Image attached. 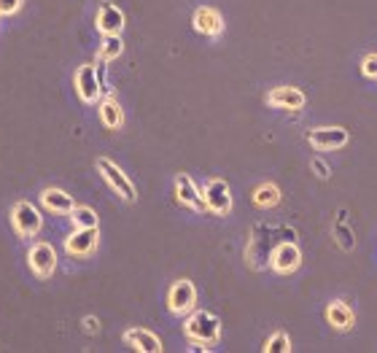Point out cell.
Segmentation results:
<instances>
[{
  "mask_svg": "<svg viewBox=\"0 0 377 353\" xmlns=\"http://www.w3.org/2000/svg\"><path fill=\"white\" fill-rule=\"evenodd\" d=\"M124 51V41L122 36H103V44H100V62H108L122 57Z\"/></svg>",
  "mask_w": 377,
  "mask_h": 353,
  "instance_id": "cell-20",
  "label": "cell"
},
{
  "mask_svg": "<svg viewBox=\"0 0 377 353\" xmlns=\"http://www.w3.org/2000/svg\"><path fill=\"white\" fill-rule=\"evenodd\" d=\"M326 321L331 324L334 329H340V332H351L353 324H356V316H353V310L348 307L345 302H329L326 307Z\"/></svg>",
  "mask_w": 377,
  "mask_h": 353,
  "instance_id": "cell-16",
  "label": "cell"
},
{
  "mask_svg": "<svg viewBox=\"0 0 377 353\" xmlns=\"http://www.w3.org/2000/svg\"><path fill=\"white\" fill-rule=\"evenodd\" d=\"M11 224L16 235H22V237H33L41 232L43 227V216L38 213V208L33 203H27V200H19L11 210Z\"/></svg>",
  "mask_w": 377,
  "mask_h": 353,
  "instance_id": "cell-3",
  "label": "cell"
},
{
  "mask_svg": "<svg viewBox=\"0 0 377 353\" xmlns=\"http://www.w3.org/2000/svg\"><path fill=\"white\" fill-rule=\"evenodd\" d=\"M22 3L25 0H0V16H11L22 9Z\"/></svg>",
  "mask_w": 377,
  "mask_h": 353,
  "instance_id": "cell-24",
  "label": "cell"
},
{
  "mask_svg": "<svg viewBox=\"0 0 377 353\" xmlns=\"http://www.w3.org/2000/svg\"><path fill=\"white\" fill-rule=\"evenodd\" d=\"M100 122H103V127H108V130H119L124 124V111L113 98H105L100 103Z\"/></svg>",
  "mask_w": 377,
  "mask_h": 353,
  "instance_id": "cell-18",
  "label": "cell"
},
{
  "mask_svg": "<svg viewBox=\"0 0 377 353\" xmlns=\"http://www.w3.org/2000/svg\"><path fill=\"white\" fill-rule=\"evenodd\" d=\"M27 265L33 270V275L38 278H49L54 267H57V254L49 243H36L27 254Z\"/></svg>",
  "mask_w": 377,
  "mask_h": 353,
  "instance_id": "cell-9",
  "label": "cell"
},
{
  "mask_svg": "<svg viewBox=\"0 0 377 353\" xmlns=\"http://www.w3.org/2000/svg\"><path fill=\"white\" fill-rule=\"evenodd\" d=\"M183 332L192 342H202V345H216L221 337V318L210 310H192Z\"/></svg>",
  "mask_w": 377,
  "mask_h": 353,
  "instance_id": "cell-1",
  "label": "cell"
},
{
  "mask_svg": "<svg viewBox=\"0 0 377 353\" xmlns=\"http://www.w3.org/2000/svg\"><path fill=\"white\" fill-rule=\"evenodd\" d=\"M361 73L369 78H377V54H366L361 60Z\"/></svg>",
  "mask_w": 377,
  "mask_h": 353,
  "instance_id": "cell-23",
  "label": "cell"
},
{
  "mask_svg": "<svg viewBox=\"0 0 377 353\" xmlns=\"http://www.w3.org/2000/svg\"><path fill=\"white\" fill-rule=\"evenodd\" d=\"M197 305V289L192 280H175L167 294V307L175 316H189Z\"/></svg>",
  "mask_w": 377,
  "mask_h": 353,
  "instance_id": "cell-5",
  "label": "cell"
},
{
  "mask_svg": "<svg viewBox=\"0 0 377 353\" xmlns=\"http://www.w3.org/2000/svg\"><path fill=\"white\" fill-rule=\"evenodd\" d=\"M41 203H43V208H49L51 213H71L76 208L73 197L68 192H62V189H46L41 195Z\"/></svg>",
  "mask_w": 377,
  "mask_h": 353,
  "instance_id": "cell-17",
  "label": "cell"
},
{
  "mask_svg": "<svg viewBox=\"0 0 377 353\" xmlns=\"http://www.w3.org/2000/svg\"><path fill=\"white\" fill-rule=\"evenodd\" d=\"M98 170L103 173V178L108 181V186L116 192V195L122 197V200H127V203H135V200H138V189H135V183L124 175V170L119 168V165H113L110 159L100 157L98 159Z\"/></svg>",
  "mask_w": 377,
  "mask_h": 353,
  "instance_id": "cell-2",
  "label": "cell"
},
{
  "mask_svg": "<svg viewBox=\"0 0 377 353\" xmlns=\"http://www.w3.org/2000/svg\"><path fill=\"white\" fill-rule=\"evenodd\" d=\"M124 342L138 353H159L162 351V340H159L154 332H148V329H127L124 332Z\"/></svg>",
  "mask_w": 377,
  "mask_h": 353,
  "instance_id": "cell-14",
  "label": "cell"
},
{
  "mask_svg": "<svg viewBox=\"0 0 377 353\" xmlns=\"http://www.w3.org/2000/svg\"><path fill=\"white\" fill-rule=\"evenodd\" d=\"M127 25V16L119 6L113 3H103V9L98 11V30L103 36H119Z\"/></svg>",
  "mask_w": 377,
  "mask_h": 353,
  "instance_id": "cell-12",
  "label": "cell"
},
{
  "mask_svg": "<svg viewBox=\"0 0 377 353\" xmlns=\"http://www.w3.org/2000/svg\"><path fill=\"white\" fill-rule=\"evenodd\" d=\"M313 170H316L321 178H329V175H331V173H329V165L324 162V159H318V157L313 159Z\"/></svg>",
  "mask_w": 377,
  "mask_h": 353,
  "instance_id": "cell-25",
  "label": "cell"
},
{
  "mask_svg": "<svg viewBox=\"0 0 377 353\" xmlns=\"http://www.w3.org/2000/svg\"><path fill=\"white\" fill-rule=\"evenodd\" d=\"M192 25H195L197 33L216 38V36H221V30H224V19H221V14L216 11V9L200 6L195 11V16H192Z\"/></svg>",
  "mask_w": 377,
  "mask_h": 353,
  "instance_id": "cell-13",
  "label": "cell"
},
{
  "mask_svg": "<svg viewBox=\"0 0 377 353\" xmlns=\"http://www.w3.org/2000/svg\"><path fill=\"white\" fill-rule=\"evenodd\" d=\"M291 351V337L286 332H275L264 345V353H289Z\"/></svg>",
  "mask_w": 377,
  "mask_h": 353,
  "instance_id": "cell-22",
  "label": "cell"
},
{
  "mask_svg": "<svg viewBox=\"0 0 377 353\" xmlns=\"http://www.w3.org/2000/svg\"><path fill=\"white\" fill-rule=\"evenodd\" d=\"M299 265H302V251L291 240H283L269 251V267L280 275H291V272L299 270Z\"/></svg>",
  "mask_w": 377,
  "mask_h": 353,
  "instance_id": "cell-4",
  "label": "cell"
},
{
  "mask_svg": "<svg viewBox=\"0 0 377 353\" xmlns=\"http://www.w3.org/2000/svg\"><path fill=\"white\" fill-rule=\"evenodd\" d=\"M86 329L95 332V329H98V321H95V318H86Z\"/></svg>",
  "mask_w": 377,
  "mask_h": 353,
  "instance_id": "cell-26",
  "label": "cell"
},
{
  "mask_svg": "<svg viewBox=\"0 0 377 353\" xmlns=\"http://www.w3.org/2000/svg\"><path fill=\"white\" fill-rule=\"evenodd\" d=\"M71 216H73L76 227H81V230H92V227H98L100 224L98 210H95V208H89V205L73 208V210H71Z\"/></svg>",
  "mask_w": 377,
  "mask_h": 353,
  "instance_id": "cell-21",
  "label": "cell"
},
{
  "mask_svg": "<svg viewBox=\"0 0 377 353\" xmlns=\"http://www.w3.org/2000/svg\"><path fill=\"white\" fill-rule=\"evenodd\" d=\"M98 240H100L98 227H92V230L76 227L73 235H68V240H65V251L73 254V256H89L95 248H98Z\"/></svg>",
  "mask_w": 377,
  "mask_h": 353,
  "instance_id": "cell-10",
  "label": "cell"
},
{
  "mask_svg": "<svg viewBox=\"0 0 377 353\" xmlns=\"http://www.w3.org/2000/svg\"><path fill=\"white\" fill-rule=\"evenodd\" d=\"M175 197H178V203L186 208H195V210H207L205 205V197L202 192L197 189V183L189 178V175H175Z\"/></svg>",
  "mask_w": 377,
  "mask_h": 353,
  "instance_id": "cell-11",
  "label": "cell"
},
{
  "mask_svg": "<svg viewBox=\"0 0 377 353\" xmlns=\"http://www.w3.org/2000/svg\"><path fill=\"white\" fill-rule=\"evenodd\" d=\"M76 92L84 103H98L103 95V84L98 78V68L95 65H81L76 71Z\"/></svg>",
  "mask_w": 377,
  "mask_h": 353,
  "instance_id": "cell-8",
  "label": "cell"
},
{
  "mask_svg": "<svg viewBox=\"0 0 377 353\" xmlns=\"http://www.w3.org/2000/svg\"><path fill=\"white\" fill-rule=\"evenodd\" d=\"M202 197H205L207 210H213V213H219V216H227V213L232 210V189L224 178H213V181H207Z\"/></svg>",
  "mask_w": 377,
  "mask_h": 353,
  "instance_id": "cell-6",
  "label": "cell"
},
{
  "mask_svg": "<svg viewBox=\"0 0 377 353\" xmlns=\"http://www.w3.org/2000/svg\"><path fill=\"white\" fill-rule=\"evenodd\" d=\"M267 103L283 111H299L304 106V92L296 86H278L267 95Z\"/></svg>",
  "mask_w": 377,
  "mask_h": 353,
  "instance_id": "cell-15",
  "label": "cell"
},
{
  "mask_svg": "<svg viewBox=\"0 0 377 353\" xmlns=\"http://www.w3.org/2000/svg\"><path fill=\"white\" fill-rule=\"evenodd\" d=\"M348 130L345 127H318V130H310L307 133V140L310 146L318 148V151H334V148H342L348 143Z\"/></svg>",
  "mask_w": 377,
  "mask_h": 353,
  "instance_id": "cell-7",
  "label": "cell"
},
{
  "mask_svg": "<svg viewBox=\"0 0 377 353\" xmlns=\"http://www.w3.org/2000/svg\"><path fill=\"white\" fill-rule=\"evenodd\" d=\"M280 203V189L275 183H262L254 189V205L259 208H275Z\"/></svg>",
  "mask_w": 377,
  "mask_h": 353,
  "instance_id": "cell-19",
  "label": "cell"
}]
</instances>
